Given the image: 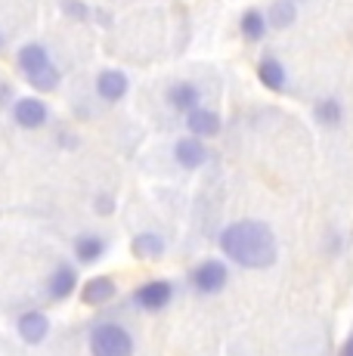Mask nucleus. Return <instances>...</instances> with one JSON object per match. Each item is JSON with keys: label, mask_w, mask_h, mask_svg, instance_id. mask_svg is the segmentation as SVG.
<instances>
[{"label": "nucleus", "mask_w": 353, "mask_h": 356, "mask_svg": "<svg viewBox=\"0 0 353 356\" xmlns=\"http://www.w3.org/2000/svg\"><path fill=\"white\" fill-rule=\"evenodd\" d=\"M295 16H297V10H295V3H291V0H276V3L270 6L267 22L273 25V29H288V25L295 22Z\"/></svg>", "instance_id": "obj_18"}, {"label": "nucleus", "mask_w": 353, "mask_h": 356, "mask_svg": "<svg viewBox=\"0 0 353 356\" xmlns=\"http://www.w3.org/2000/svg\"><path fill=\"white\" fill-rule=\"evenodd\" d=\"M97 90H99V97L103 99L118 102L127 93V78L121 72H115V68H108V72H103L97 78Z\"/></svg>", "instance_id": "obj_12"}, {"label": "nucleus", "mask_w": 353, "mask_h": 356, "mask_svg": "<svg viewBox=\"0 0 353 356\" xmlns=\"http://www.w3.org/2000/svg\"><path fill=\"white\" fill-rule=\"evenodd\" d=\"M112 208H115V202L108 195H99L97 198V211H99V214H112Z\"/></svg>", "instance_id": "obj_21"}, {"label": "nucleus", "mask_w": 353, "mask_h": 356, "mask_svg": "<svg viewBox=\"0 0 353 356\" xmlns=\"http://www.w3.org/2000/svg\"><path fill=\"white\" fill-rule=\"evenodd\" d=\"M189 282L199 294H217L227 289L229 282V270L223 260H202L192 273H189Z\"/></svg>", "instance_id": "obj_4"}, {"label": "nucleus", "mask_w": 353, "mask_h": 356, "mask_svg": "<svg viewBox=\"0 0 353 356\" xmlns=\"http://www.w3.org/2000/svg\"><path fill=\"white\" fill-rule=\"evenodd\" d=\"M118 294V285H115V279L108 276H93L84 282V289H81V300H84L87 307H106L108 300Z\"/></svg>", "instance_id": "obj_8"}, {"label": "nucleus", "mask_w": 353, "mask_h": 356, "mask_svg": "<svg viewBox=\"0 0 353 356\" xmlns=\"http://www.w3.org/2000/svg\"><path fill=\"white\" fill-rule=\"evenodd\" d=\"M257 78H261V84L267 87V90H285V65L279 63V59L267 56L261 65H257Z\"/></svg>", "instance_id": "obj_13"}, {"label": "nucleus", "mask_w": 353, "mask_h": 356, "mask_svg": "<svg viewBox=\"0 0 353 356\" xmlns=\"http://www.w3.org/2000/svg\"><path fill=\"white\" fill-rule=\"evenodd\" d=\"M16 332L25 344H40V341L50 334V319H47V313H40V310H28L16 319Z\"/></svg>", "instance_id": "obj_6"}, {"label": "nucleus", "mask_w": 353, "mask_h": 356, "mask_svg": "<svg viewBox=\"0 0 353 356\" xmlns=\"http://www.w3.org/2000/svg\"><path fill=\"white\" fill-rule=\"evenodd\" d=\"M103 254H106V242L99 236L84 232V236L74 238V260H78V264H97Z\"/></svg>", "instance_id": "obj_11"}, {"label": "nucleus", "mask_w": 353, "mask_h": 356, "mask_svg": "<svg viewBox=\"0 0 353 356\" xmlns=\"http://www.w3.org/2000/svg\"><path fill=\"white\" fill-rule=\"evenodd\" d=\"M171 106L174 108H180V112H195L199 108V90H195L192 84H176L171 87Z\"/></svg>", "instance_id": "obj_16"}, {"label": "nucleus", "mask_w": 353, "mask_h": 356, "mask_svg": "<svg viewBox=\"0 0 353 356\" xmlns=\"http://www.w3.org/2000/svg\"><path fill=\"white\" fill-rule=\"evenodd\" d=\"M171 298H174V285L167 282V279H149V282H142L140 289L133 291V304L149 313L165 310V307L171 304Z\"/></svg>", "instance_id": "obj_5"}, {"label": "nucleus", "mask_w": 353, "mask_h": 356, "mask_svg": "<svg viewBox=\"0 0 353 356\" xmlns=\"http://www.w3.org/2000/svg\"><path fill=\"white\" fill-rule=\"evenodd\" d=\"M19 68H22V74L28 78L31 87H38V90H56L59 72L50 65V56H47V50L40 44H28L19 50Z\"/></svg>", "instance_id": "obj_2"}, {"label": "nucleus", "mask_w": 353, "mask_h": 356, "mask_svg": "<svg viewBox=\"0 0 353 356\" xmlns=\"http://www.w3.org/2000/svg\"><path fill=\"white\" fill-rule=\"evenodd\" d=\"M74 289H78V270H74L72 264H59L56 270L50 273V279H47V294H50L53 300L72 298Z\"/></svg>", "instance_id": "obj_7"}, {"label": "nucleus", "mask_w": 353, "mask_h": 356, "mask_svg": "<svg viewBox=\"0 0 353 356\" xmlns=\"http://www.w3.org/2000/svg\"><path fill=\"white\" fill-rule=\"evenodd\" d=\"M242 34H245L248 40H261L263 38V31H267V16L263 13H257V10H248L245 16H242Z\"/></svg>", "instance_id": "obj_19"}, {"label": "nucleus", "mask_w": 353, "mask_h": 356, "mask_svg": "<svg viewBox=\"0 0 353 356\" xmlns=\"http://www.w3.org/2000/svg\"><path fill=\"white\" fill-rule=\"evenodd\" d=\"M313 115H316L319 124H325V127H338V124H341V102H338L335 97L319 99V102H316V108H313Z\"/></svg>", "instance_id": "obj_17"}, {"label": "nucleus", "mask_w": 353, "mask_h": 356, "mask_svg": "<svg viewBox=\"0 0 353 356\" xmlns=\"http://www.w3.org/2000/svg\"><path fill=\"white\" fill-rule=\"evenodd\" d=\"M338 356H353V332L347 334V341L341 344V353H338Z\"/></svg>", "instance_id": "obj_22"}, {"label": "nucleus", "mask_w": 353, "mask_h": 356, "mask_svg": "<svg viewBox=\"0 0 353 356\" xmlns=\"http://www.w3.org/2000/svg\"><path fill=\"white\" fill-rule=\"evenodd\" d=\"M220 251L233 264L245 266V270H267L279 257V245L267 223L261 220H236L220 232Z\"/></svg>", "instance_id": "obj_1"}, {"label": "nucleus", "mask_w": 353, "mask_h": 356, "mask_svg": "<svg viewBox=\"0 0 353 356\" xmlns=\"http://www.w3.org/2000/svg\"><path fill=\"white\" fill-rule=\"evenodd\" d=\"M63 10L69 13L72 19H87V16H90V10H87L81 0H63Z\"/></svg>", "instance_id": "obj_20"}, {"label": "nucleus", "mask_w": 353, "mask_h": 356, "mask_svg": "<svg viewBox=\"0 0 353 356\" xmlns=\"http://www.w3.org/2000/svg\"><path fill=\"white\" fill-rule=\"evenodd\" d=\"M13 115H16V121L22 127H40L47 121V106L40 99H19L16 108H13Z\"/></svg>", "instance_id": "obj_10"}, {"label": "nucleus", "mask_w": 353, "mask_h": 356, "mask_svg": "<svg viewBox=\"0 0 353 356\" xmlns=\"http://www.w3.org/2000/svg\"><path fill=\"white\" fill-rule=\"evenodd\" d=\"M131 251L142 260H155V257L165 254V238H161L158 232H140V236L131 242Z\"/></svg>", "instance_id": "obj_14"}, {"label": "nucleus", "mask_w": 353, "mask_h": 356, "mask_svg": "<svg viewBox=\"0 0 353 356\" xmlns=\"http://www.w3.org/2000/svg\"><path fill=\"white\" fill-rule=\"evenodd\" d=\"M174 155H176V164H183V168H189V170H195V168H202L208 159V149H205V143L202 140H180L176 143V149H174Z\"/></svg>", "instance_id": "obj_9"}, {"label": "nucleus", "mask_w": 353, "mask_h": 356, "mask_svg": "<svg viewBox=\"0 0 353 356\" xmlns=\"http://www.w3.org/2000/svg\"><path fill=\"white\" fill-rule=\"evenodd\" d=\"M90 356H133V334L118 323H97L90 328Z\"/></svg>", "instance_id": "obj_3"}, {"label": "nucleus", "mask_w": 353, "mask_h": 356, "mask_svg": "<svg viewBox=\"0 0 353 356\" xmlns=\"http://www.w3.org/2000/svg\"><path fill=\"white\" fill-rule=\"evenodd\" d=\"M186 127L192 130L195 136H211L220 130V118H217L214 112H208V108H195V112H189Z\"/></svg>", "instance_id": "obj_15"}]
</instances>
